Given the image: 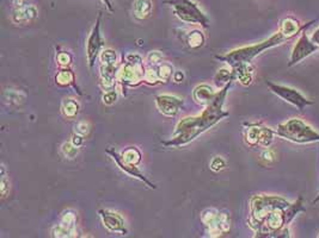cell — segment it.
Here are the masks:
<instances>
[{"label": "cell", "mask_w": 319, "mask_h": 238, "mask_svg": "<svg viewBox=\"0 0 319 238\" xmlns=\"http://www.w3.org/2000/svg\"><path fill=\"white\" fill-rule=\"evenodd\" d=\"M232 83L218 91L211 102L204 106L202 113L197 116L185 117L176 125L174 135L170 141L163 142L167 146H183L196 139L201 133L213 128L220 120L230 116V112L224 110V104Z\"/></svg>", "instance_id": "cell-1"}, {"label": "cell", "mask_w": 319, "mask_h": 238, "mask_svg": "<svg viewBox=\"0 0 319 238\" xmlns=\"http://www.w3.org/2000/svg\"><path fill=\"white\" fill-rule=\"evenodd\" d=\"M286 41L288 40L279 31L273 35L272 37H269L268 40L259 42V43L253 45H247V47L234 49V50L230 51L226 55H217L216 58L221 62H225L231 68L238 66L240 63H251L253 58L261 55L263 51L268 50L270 48H274L276 45L285 43Z\"/></svg>", "instance_id": "cell-2"}, {"label": "cell", "mask_w": 319, "mask_h": 238, "mask_svg": "<svg viewBox=\"0 0 319 238\" xmlns=\"http://www.w3.org/2000/svg\"><path fill=\"white\" fill-rule=\"evenodd\" d=\"M291 203L279 195L258 194L253 195L250 200V217L249 225L255 231L259 229L267 217L276 208L288 207Z\"/></svg>", "instance_id": "cell-3"}, {"label": "cell", "mask_w": 319, "mask_h": 238, "mask_svg": "<svg viewBox=\"0 0 319 238\" xmlns=\"http://www.w3.org/2000/svg\"><path fill=\"white\" fill-rule=\"evenodd\" d=\"M275 132L281 138L298 144L319 142V133L299 118H292L286 123L280 124Z\"/></svg>", "instance_id": "cell-4"}, {"label": "cell", "mask_w": 319, "mask_h": 238, "mask_svg": "<svg viewBox=\"0 0 319 238\" xmlns=\"http://www.w3.org/2000/svg\"><path fill=\"white\" fill-rule=\"evenodd\" d=\"M146 70L142 57L138 54H128L122 67L117 73V81L121 85L122 93L126 96L127 87H136L145 81Z\"/></svg>", "instance_id": "cell-5"}, {"label": "cell", "mask_w": 319, "mask_h": 238, "mask_svg": "<svg viewBox=\"0 0 319 238\" xmlns=\"http://www.w3.org/2000/svg\"><path fill=\"white\" fill-rule=\"evenodd\" d=\"M165 4L171 6L174 14L182 22L201 25L204 29L209 28V18L203 14L202 10L198 8V5L193 0H167Z\"/></svg>", "instance_id": "cell-6"}, {"label": "cell", "mask_w": 319, "mask_h": 238, "mask_svg": "<svg viewBox=\"0 0 319 238\" xmlns=\"http://www.w3.org/2000/svg\"><path fill=\"white\" fill-rule=\"evenodd\" d=\"M201 220L211 237H219L231 229V218L227 211L207 208L201 213Z\"/></svg>", "instance_id": "cell-7"}, {"label": "cell", "mask_w": 319, "mask_h": 238, "mask_svg": "<svg viewBox=\"0 0 319 238\" xmlns=\"http://www.w3.org/2000/svg\"><path fill=\"white\" fill-rule=\"evenodd\" d=\"M246 129L244 132L245 136V142L250 146L261 145L263 148H268L274 141V136L276 132L268 126L263 125L259 123L245 124Z\"/></svg>", "instance_id": "cell-8"}, {"label": "cell", "mask_w": 319, "mask_h": 238, "mask_svg": "<svg viewBox=\"0 0 319 238\" xmlns=\"http://www.w3.org/2000/svg\"><path fill=\"white\" fill-rule=\"evenodd\" d=\"M267 86L269 87V90L272 91L273 93L276 94L279 98H281L282 100H285L286 103L297 107L299 111H304L306 106L313 105V102H312V100H308L307 98L302 96L298 90L292 89V87L273 84L270 83V81H267Z\"/></svg>", "instance_id": "cell-9"}, {"label": "cell", "mask_w": 319, "mask_h": 238, "mask_svg": "<svg viewBox=\"0 0 319 238\" xmlns=\"http://www.w3.org/2000/svg\"><path fill=\"white\" fill-rule=\"evenodd\" d=\"M100 22H102V14L99 12L97 21L94 23V27L91 30L86 42V58L87 64H89L90 68L94 66V62H96L97 57H99L100 53H102L100 49L104 45L102 34H100Z\"/></svg>", "instance_id": "cell-10"}, {"label": "cell", "mask_w": 319, "mask_h": 238, "mask_svg": "<svg viewBox=\"0 0 319 238\" xmlns=\"http://www.w3.org/2000/svg\"><path fill=\"white\" fill-rule=\"evenodd\" d=\"M318 50H319L318 45L315 44L313 41L308 38L307 34H306L304 30L301 34V37L299 38V41L295 43L294 47H293L291 58H289V62H288V67H293L294 64H297L302 60H305L306 57L311 56L312 54Z\"/></svg>", "instance_id": "cell-11"}, {"label": "cell", "mask_w": 319, "mask_h": 238, "mask_svg": "<svg viewBox=\"0 0 319 238\" xmlns=\"http://www.w3.org/2000/svg\"><path fill=\"white\" fill-rule=\"evenodd\" d=\"M107 154H109L110 156H112V158L114 160V161H115V164L117 165V167L121 169L123 173H126V174L128 175V177L138 179L139 181H142L146 186H148L149 188H152V190H155V188H157V187H155L154 184H152V182L149 181L148 179H146L145 175L139 171V168L136 167V165L127 164V162H125L122 160L121 155H120L119 152H116L115 150L107 149Z\"/></svg>", "instance_id": "cell-12"}, {"label": "cell", "mask_w": 319, "mask_h": 238, "mask_svg": "<svg viewBox=\"0 0 319 238\" xmlns=\"http://www.w3.org/2000/svg\"><path fill=\"white\" fill-rule=\"evenodd\" d=\"M183 103L182 98L171 96V94H161V96L155 97V105H157L159 112L167 117L177 116Z\"/></svg>", "instance_id": "cell-13"}, {"label": "cell", "mask_w": 319, "mask_h": 238, "mask_svg": "<svg viewBox=\"0 0 319 238\" xmlns=\"http://www.w3.org/2000/svg\"><path fill=\"white\" fill-rule=\"evenodd\" d=\"M98 214L102 219V223L107 230L110 232H116L121 234H127L126 229V223L121 214H119L117 212H114L112 210H102L98 211Z\"/></svg>", "instance_id": "cell-14"}, {"label": "cell", "mask_w": 319, "mask_h": 238, "mask_svg": "<svg viewBox=\"0 0 319 238\" xmlns=\"http://www.w3.org/2000/svg\"><path fill=\"white\" fill-rule=\"evenodd\" d=\"M76 213L72 211L64 212L63 216H61L60 223L57 226H54V229L51 230V236L59 238L73 237L74 233H76Z\"/></svg>", "instance_id": "cell-15"}, {"label": "cell", "mask_w": 319, "mask_h": 238, "mask_svg": "<svg viewBox=\"0 0 319 238\" xmlns=\"http://www.w3.org/2000/svg\"><path fill=\"white\" fill-rule=\"evenodd\" d=\"M317 21H312L310 23H307V24H305L304 27H300V23H299V21H297L294 17H291V16H288V17L283 18L281 23H280V32L285 36L287 40H291V38L295 37L299 32H302L305 30L306 28L310 27L311 24H313V23H315Z\"/></svg>", "instance_id": "cell-16"}, {"label": "cell", "mask_w": 319, "mask_h": 238, "mask_svg": "<svg viewBox=\"0 0 319 238\" xmlns=\"http://www.w3.org/2000/svg\"><path fill=\"white\" fill-rule=\"evenodd\" d=\"M234 81H239L243 86H250L253 81L255 68L251 63H240L238 66L232 67Z\"/></svg>", "instance_id": "cell-17"}, {"label": "cell", "mask_w": 319, "mask_h": 238, "mask_svg": "<svg viewBox=\"0 0 319 238\" xmlns=\"http://www.w3.org/2000/svg\"><path fill=\"white\" fill-rule=\"evenodd\" d=\"M117 64H100V81L104 89H114L117 81Z\"/></svg>", "instance_id": "cell-18"}, {"label": "cell", "mask_w": 319, "mask_h": 238, "mask_svg": "<svg viewBox=\"0 0 319 238\" xmlns=\"http://www.w3.org/2000/svg\"><path fill=\"white\" fill-rule=\"evenodd\" d=\"M38 16L37 9L34 5H25L23 8L15 9L14 15H12V21L17 24H23V23L32 22L36 19Z\"/></svg>", "instance_id": "cell-19"}, {"label": "cell", "mask_w": 319, "mask_h": 238, "mask_svg": "<svg viewBox=\"0 0 319 238\" xmlns=\"http://www.w3.org/2000/svg\"><path fill=\"white\" fill-rule=\"evenodd\" d=\"M217 92H214L213 89L208 85H198L197 87H195L193 92V98L195 103H197L201 106H207L208 104L211 102L214 97H216Z\"/></svg>", "instance_id": "cell-20"}, {"label": "cell", "mask_w": 319, "mask_h": 238, "mask_svg": "<svg viewBox=\"0 0 319 238\" xmlns=\"http://www.w3.org/2000/svg\"><path fill=\"white\" fill-rule=\"evenodd\" d=\"M153 4L151 0H135L133 4V15L139 21H144L151 16Z\"/></svg>", "instance_id": "cell-21"}, {"label": "cell", "mask_w": 319, "mask_h": 238, "mask_svg": "<svg viewBox=\"0 0 319 238\" xmlns=\"http://www.w3.org/2000/svg\"><path fill=\"white\" fill-rule=\"evenodd\" d=\"M204 42H206V37L200 30H191L185 35V43L190 49H200L204 45Z\"/></svg>", "instance_id": "cell-22"}, {"label": "cell", "mask_w": 319, "mask_h": 238, "mask_svg": "<svg viewBox=\"0 0 319 238\" xmlns=\"http://www.w3.org/2000/svg\"><path fill=\"white\" fill-rule=\"evenodd\" d=\"M214 84L218 89H223L224 86H226L229 83H232L234 81L233 77V70L229 69V68H221L217 71V74L214 75Z\"/></svg>", "instance_id": "cell-23"}, {"label": "cell", "mask_w": 319, "mask_h": 238, "mask_svg": "<svg viewBox=\"0 0 319 238\" xmlns=\"http://www.w3.org/2000/svg\"><path fill=\"white\" fill-rule=\"evenodd\" d=\"M79 103L76 99H72V98L65 99L63 105H61V112L66 118H76L78 113H79Z\"/></svg>", "instance_id": "cell-24"}, {"label": "cell", "mask_w": 319, "mask_h": 238, "mask_svg": "<svg viewBox=\"0 0 319 238\" xmlns=\"http://www.w3.org/2000/svg\"><path fill=\"white\" fill-rule=\"evenodd\" d=\"M120 155H121L122 160L127 162V164H132L136 166H138L142 160L141 152H140V150L136 148V146H128V148L123 150Z\"/></svg>", "instance_id": "cell-25"}, {"label": "cell", "mask_w": 319, "mask_h": 238, "mask_svg": "<svg viewBox=\"0 0 319 238\" xmlns=\"http://www.w3.org/2000/svg\"><path fill=\"white\" fill-rule=\"evenodd\" d=\"M55 81H57L58 86L60 87L71 86V85H74V73L68 68H64L57 74Z\"/></svg>", "instance_id": "cell-26"}, {"label": "cell", "mask_w": 319, "mask_h": 238, "mask_svg": "<svg viewBox=\"0 0 319 238\" xmlns=\"http://www.w3.org/2000/svg\"><path fill=\"white\" fill-rule=\"evenodd\" d=\"M306 208L304 207V204H302V198L300 197L298 199L295 203H293L289 205L286 210V221H287V225L292 223V220L294 219L295 217L298 216L300 212H305Z\"/></svg>", "instance_id": "cell-27"}, {"label": "cell", "mask_w": 319, "mask_h": 238, "mask_svg": "<svg viewBox=\"0 0 319 238\" xmlns=\"http://www.w3.org/2000/svg\"><path fill=\"white\" fill-rule=\"evenodd\" d=\"M155 69H157V73H158V77H159V81L162 83H168V81H170V79L172 77V75H174V68H172V66L170 63H168V62H162L161 64H158V66H155Z\"/></svg>", "instance_id": "cell-28"}, {"label": "cell", "mask_w": 319, "mask_h": 238, "mask_svg": "<svg viewBox=\"0 0 319 238\" xmlns=\"http://www.w3.org/2000/svg\"><path fill=\"white\" fill-rule=\"evenodd\" d=\"M102 64H117V53L114 49H104L99 55Z\"/></svg>", "instance_id": "cell-29"}, {"label": "cell", "mask_w": 319, "mask_h": 238, "mask_svg": "<svg viewBox=\"0 0 319 238\" xmlns=\"http://www.w3.org/2000/svg\"><path fill=\"white\" fill-rule=\"evenodd\" d=\"M61 151L66 156L67 158H74L77 157L78 152H79V148L77 145H74L72 142H65L63 146H61Z\"/></svg>", "instance_id": "cell-30"}, {"label": "cell", "mask_w": 319, "mask_h": 238, "mask_svg": "<svg viewBox=\"0 0 319 238\" xmlns=\"http://www.w3.org/2000/svg\"><path fill=\"white\" fill-rule=\"evenodd\" d=\"M163 61V54L161 53V51H149V53L147 54V56H146V62L149 64L151 67H154V66H158V64H161Z\"/></svg>", "instance_id": "cell-31"}, {"label": "cell", "mask_w": 319, "mask_h": 238, "mask_svg": "<svg viewBox=\"0 0 319 238\" xmlns=\"http://www.w3.org/2000/svg\"><path fill=\"white\" fill-rule=\"evenodd\" d=\"M57 61L59 66L63 68H67L71 63H72V55L68 53V51H60V53L57 54Z\"/></svg>", "instance_id": "cell-32"}, {"label": "cell", "mask_w": 319, "mask_h": 238, "mask_svg": "<svg viewBox=\"0 0 319 238\" xmlns=\"http://www.w3.org/2000/svg\"><path fill=\"white\" fill-rule=\"evenodd\" d=\"M22 93L21 92H16V91H5L4 92V100L9 104H16L18 105L19 103L22 102Z\"/></svg>", "instance_id": "cell-33"}, {"label": "cell", "mask_w": 319, "mask_h": 238, "mask_svg": "<svg viewBox=\"0 0 319 238\" xmlns=\"http://www.w3.org/2000/svg\"><path fill=\"white\" fill-rule=\"evenodd\" d=\"M10 191V180L5 174V166L2 165V179H0V192L3 197H6Z\"/></svg>", "instance_id": "cell-34"}, {"label": "cell", "mask_w": 319, "mask_h": 238, "mask_svg": "<svg viewBox=\"0 0 319 238\" xmlns=\"http://www.w3.org/2000/svg\"><path fill=\"white\" fill-rule=\"evenodd\" d=\"M209 167L213 172H220L223 171V169H225L226 161L221 157V156H216V157L210 161Z\"/></svg>", "instance_id": "cell-35"}, {"label": "cell", "mask_w": 319, "mask_h": 238, "mask_svg": "<svg viewBox=\"0 0 319 238\" xmlns=\"http://www.w3.org/2000/svg\"><path fill=\"white\" fill-rule=\"evenodd\" d=\"M117 100V92L114 89L107 91L105 93L103 94V103L105 105H113L115 104Z\"/></svg>", "instance_id": "cell-36"}, {"label": "cell", "mask_w": 319, "mask_h": 238, "mask_svg": "<svg viewBox=\"0 0 319 238\" xmlns=\"http://www.w3.org/2000/svg\"><path fill=\"white\" fill-rule=\"evenodd\" d=\"M90 131V125L87 122H79L76 125V132L85 137Z\"/></svg>", "instance_id": "cell-37"}, {"label": "cell", "mask_w": 319, "mask_h": 238, "mask_svg": "<svg viewBox=\"0 0 319 238\" xmlns=\"http://www.w3.org/2000/svg\"><path fill=\"white\" fill-rule=\"evenodd\" d=\"M261 157H262L263 161H265V162H268V164H270V162L274 161L275 155H274V152L272 151V150H264V151L262 152Z\"/></svg>", "instance_id": "cell-38"}, {"label": "cell", "mask_w": 319, "mask_h": 238, "mask_svg": "<svg viewBox=\"0 0 319 238\" xmlns=\"http://www.w3.org/2000/svg\"><path fill=\"white\" fill-rule=\"evenodd\" d=\"M71 142H72L74 145H77L78 148H80V146L83 145V143H84V136H81V135H79V133L76 132L72 136V139H71Z\"/></svg>", "instance_id": "cell-39"}, {"label": "cell", "mask_w": 319, "mask_h": 238, "mask_svg": "<svg viewBox=\"0 0 319 238\" xmlns=\"http://www.w3.org/2000/svg\"><path fill=\"white\" fill-rule=\"evenodd\" d=\"M172 80H174L175 83H177V84L182 83V81L184 80V74H183V71H181V70H176V71H174V75H172Z\"/></svg>", "instance_id": "cell-40"}, {"label": "cell", "mask_w": 319, "mask_h": 238, "mask_svg": "<svg viewBox=\"0 0 319 238\" xmlns=\"http://www.w3.org/2000/svg\"><path fill=\"white\" fill-rule=\"evenodd\" d=\"M28 2L29 0H14L15 9H19V8H23V6L28 5Z\"/></svg>", "instance_id": "cell-41"}, {"label": "cell", "mask_w": 319, "mask_h": 238, "mask_svg": "<svg viewBox=\"0 0 319 238\" xmlns=\"http://www.w3.org/2000/svg\"><path fill=\"white\" fill-rule=\"evenodd\" d=\"M311 40L314 42L315 44L318 45L319 47V29H317V30H315L313 34H312V37H311Z\"/></svg>", "instance_id": "cell-42"}, {"label": "cell", "mask_w": 319, "mask_h": 238, "mask_svg": "<svg viewBox=\"0 0 319 238\" xmlns=\"http://www.w3.org/2000/svg\"><path fill=\"white\" fill-rule=\"evenodd\" d=\"M102 2L104 3V4L107 5V8L109 9V11H113V8H112V3H110V0H102Z\"/></svg>", "instance_id": "cell-43"}, {"label": "cell", "mask_w": 319, "mask_h": 238, "mask_svg": "<svg viewBox=\"0 0 319 238\" xmlns=\"http://www.w3.org/2000/svg\"><path fill=\"white\" fill-rule=\"evenodd\" d=\"M318 201H319V194L317 195V198H315V199H314V200H313V204H317V203H318Z\"/></svg>", "instance_id": "cell-44"}, {"label": "cell", "mask_w": 319, "mask_h": 238, "mask_svg": "<svg viewBox=\"0 0 319 238\" xmlns=\"http://www.w3.org/2000/svg\"><path fill=\"white\" fill-rule=\"evenodd\" d=\"M318 237H319V233H318Z\"/></svg>", "instance_id": "cell-45"}]
</instances>
